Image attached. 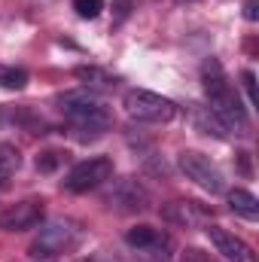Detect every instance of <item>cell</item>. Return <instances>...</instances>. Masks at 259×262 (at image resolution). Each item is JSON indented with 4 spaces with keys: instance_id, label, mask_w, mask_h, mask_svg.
<instances>
[{
    "instance_id": "obj_1",
    "label": "cell",
    "mask_w": 259,
    "mask_h": 262,
    "mask_svg": "<svg viewBox=\"0 0 259 262\" xmlns=\"http://www.w3.org/2000/svg\"><path fill=\"white\" fill-rule=\"evenodd\" d=\"M201 82H204V95H207V110L217 116V122L226 131L247 134L250 113L241 104L238 92L229 85V79H226V73H223V67H220L217 58H207L201 64Z\"/></svg>"
},
{
    "instance_id": "obj_2",
    "label": "cell",
    "mask_w": 259,
    "mask_h": 262,
    "mask_svg": "<svg viewBox=\"0 0 259 262\" xmlns=\"http://www.w3.org/2000/svg\"><path fill=\"white\" fill-rule=\"evenodd\" d=\"M58 110L67 116L76 140H98L113 128V113L92 89H73L58 95Z\"/></svg>"
},
{
    "instance_id": "obj_3",
    "label": "cell",
    "mask_w": 259,
    "mask_h": 262,
    "mask_svg": "<svg viewBox=\"0 0 259 262\" xmlns=\"http://www.w3.org/2000/svg\"><path fill=\"white\" fill-rule=\"evenodd\" d=\"M79 238H82L79 223H73V220H67V216L49 220L46 226H40V232H37V238H34L28 256L34 262L55 259V256H61L67 250H73V247L79 244Z\"/></svg>"
},
{
    "instance_id": "obj_4",
    "label": "cell",
    "mask_w": 259,
    "mask_h": 262,
    "mask_svg": "<svg viewBox=\"0 0 259 262\" xmlns=\"http://www.w3.org/2000/svg\"><path fill=\"white\" fill-rule=\"evenodd\" d=\"M122 107L134 122H149V125H165L177 116V104L171 98H162L146 89H131L122 98Z\"/></svg>"
},
{
    "instance_id": "obj_5",
    "label": "cell",
    "mask_w": 259,
    "mask_h": 262,
    "mask_svg": "<svg viewBox=\"0 0 259 262\" xmlns=\"http://www.w3.org/2000/svg\"><path fill=\"white\" fill-rule=\"evenodd\" d=\"M113 171H116V165H113L110 156H92V159L76 162L67 171V177L61 183H64L67 192H92V189L110 183L113 180Z\"/></svg>"
},
{
    "instance_id": "obj_6",
    "label": "cell",
    "mask_w": 259,
    "mask_h": 262,
    "mask_svg": "<svg viewBox=\"0 0 259 262\" xmlns=\"http://www.w3.org/2000/svg\"><path fill=\"white\" fill-rule=\"evenodd\" d=\"M177 165H180V171L186 174V180H192L195 186H201L204 192H210V195L226 192L223 171H220L204 152H198V149H183V152L177 156Z\"/></svg>"
},
{
    "instance_id": "obj_7",
    "label": "cell",
    "mask_w": 259,
    "mask_h": 262,
    "mask_svg": "<svg viewBox=\"0 0 259 262\" xmlns=\"http://www.w3.org/2000/svg\"><path fill=\"white\" fill-rule=\"evenodd\" d=\"M125 244L131 250H137V253H143V256H149L156 262H168L171 259V250H174L171 235L162 232V229H153V226H134V229H128L125 232Z\"/></svg>"
},
{
    "instance_id": "obj_8",
    "label": "cell",
    "mask_w": 259,
    "mask_h": 262,
    "mask_svg": "<svg viewBox=\"0 0 259 262\" xmlns=\"http://www.w3.org/2000/svg\"><path fill=\"white\" fill-rule=\"evenodd\" d=\"M107 204L116 207L119 213H143V210H149V189L134 177H122L110 186Z\"/></svg>"
},
{
    "instance_id": "obj_9",
    "label": "cell",
    "mask_w": 259,
    "mask_h": 262,
    "mask_svg": "<svg viewBox=\"0 0 259 262\" xmlns=\"http://www.w3.org/2000/svg\"><path fill=\"white\" fill-rule=\"evenodd\" d=\"M43 201L40 198H25L18 204H9L3 213H0V229L3 232H28V229H37L43 223Z\"/></svg>"
},
{
    "instance_id": "obj_10",
    "label": "cell",
    "mask_w": 259,
    "mask_h": 262,
    "mask_svg": "<svg viewBox=\"0 0 259 262\" xmlns=\"http://www.w3.org/2000/svg\"><path fill=\"white\" fill-rule=\"evenodd\" d=\"M204 232H207V238H210L213 250H217L226 262H256L253 247H250L244 238H238V235L226 232L223 226H210V223L204 226Z\"/></svg>"
},
{
    "instance_id": "obj_11",
    "label": "cell",
    "mask_w": 259,
    "mask_h": 262,
    "mask_svg": "<svg viewBox=\"0 0 259 262\" xmlns=\"http://www.w3.org/2000/svg\"><path fill=\"white\" fill-rule=\"evenodd\" d=\"M162 216L168 223H174V226L192 229V226H201V223L210 220V210L204 204H198V201H171V204L162 207Z\"/></svg>"
},
{
    "instance_id": "obj_12",
    "label": "cell",
    "mask_w": 259,
    "mask_h": 262,
    "mask_svg": "<svg viewBox=\"0 0 259 262\" xmlns=\"http://www.w3.org/2000/svg\"><path fill=\"white\" fill-rule=\"evenodd\" d=\"M229 210L238 213V216H244V220H250V223H256L259 220V198L253 192H247V189H232L229 192Z\"/></svg>"
},
{
    "instance_id": "obj_13",
    "label": "cell",
    "mask_w": 259,
    "mask_h": 262,
    "mask_svg": "<svg viewBox=\"0 0 259 262\" xmlns=\"http://www.w3.org/2000/svg\"><path fill=\"white\" fill-rule=\"evenodd\" d=\"M192 125L201 131V134H213V137H220V140L226 137V128L217 122V116H213L207 107H198V104L192 107Z\"/></svg>"
},
{
    "instance_id": "obj_14",
    "label": "cell",
    "mask_w": 259,
    "mask_h": 262,
    "mask_svg": "<svg viewBox=\"0 0 259 262\" xmlns=\"http://www.w3.org/2000/svg\"><path fill=\"white\" fill-rule=\"evenodd\" d=\"M76 79H82L85 82V89H110V85H116V79L110 76V73H104V70H98V67H76Z\"/></svg>"
},
{
    "instance_id": "obj_15",
    "label": "cell",
    "mask_w": 259,
    "mask_h": 262,
    "mask_svg": "<svg viewBox=\"0 0 259 262\" xmlns=\"http://www.w3.org/2000/svg\"><path fill=\"white\" fill-rule=\"evenodd\" d=\"M18 165H21L18 149L3 143V146H0V186H6V183H9V177L18 171Z\"/></svg>"
},
{
    "instance_id": "obj_16",
    "label": "cell",
    "mask_w": 259,
    "mask_h": 262,
    "mask_svg": "<svg viewBox=\"0 0 259 262\" xmlns=\"http://www.w3.org/2000/svg\"><path fill=\"white\" fill-rule=\"evenodd\" d=\"M28 85V73L21 67H9L0 64V89H9V92H21Z\"/></svg>"
},
{
    "instance_id": "obj_17",
    "label": "cell",
    "mask_w": 259,
    "mask_h": 262,
    "mask_svg": "<svg viewBox=\"0 0 259 262\" xmlns=\"http://www.w3.org/2000/svg\"><path fill=\"white\" fill-rule=\"evenodd\" d=\"M73 9L79 18H98L104 9V0H73Z\"/></svg>"
},
{
    "instance_id": "obj_18",
    "label": "cell",
    "mask_w": 259,
    "mask_h": 262,
    "mask_svg": "<svg viewBox=\"0 0 259 262\" xmlns=\"http://www.w3.org/2000/svg\"><path fill=\"white\" fill-rule=\"evenodd\" d=\"M58 162H61V152H43V156H37V168L40 171H55L58 168Z\"/></svg>"
},
{
    "instance_id": "obj_19",
    "label": "cell",
    "mask_w": 259,
    "mask_h": 262,
    "mask_svg": "<svg viewBox=\"0 0 259 262\" xmlns=\"http://www.w3.org/2000/svg\"><path fill=\"white\" fill-rule=\"evenodd\" d=\"M180 262H217L210 253H204V250H198V247H189V250H183V256Z\"/></svg>"
},
{
    "instance_id": "obj_20",
    "label": "cell",
    "mask_w": 259,
    "mask_h": 262,
    "mask_svg": "<svg viewBox=\"0 0 259 262\" xmlns=\"http://www.w3.org/2000/svg\"><path fill=\"white\" fill-rule=\"evenodd\" d=\"M244 89H247V101H250V107H256V76L250 73V70H244Z\"/></svg>"
},
{
    "instance_id": "obj_21",
    "label": "cell",
    "mask_w": 259,
    "mask_h": 262,
    "mask_svg": "<svg viewBox=\"0 0 259 262\" xmlns=\"http://www.w3.org/2000/svg\"><path fill=\"white\" fill-rule=\"evenodd\" d=\"M244 18L247 21H256L259 18V0H247L244 3Z\"/></svg>"
},
{
    "instance_id": "obj_22",
    "label": "cell",
    "mask_w": 259,
    "mask_h": 262,
    "mask_svg": "<svg viewBox=\"0 0 259 262\" xmlns=\"http://www.w3.org/2000/svg\"><path fill=\"white\" fill-rule=\"evenodd\" d=\"M180 3H195V0H180Z\"/></svg>"
}]
</instances>
